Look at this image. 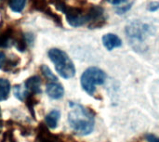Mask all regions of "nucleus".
I'll list each match as a JSON object with an SVG mask.
<instances>
[{
    "mask_svg": "<svg viewBox=\"0 0 159 142\" xmlns=\"http://www.w3.org/2000/svg\"><path fill=\"white\" fill-rule=\"evenodd\" d=\"M10 92V83L8 80L0 78V101L6 100Z\"/></svg>",
    "mask_w": 159,
    "mask_h": 142,
    "instance_id": "nucleus-11",
    "label": "nucleus"
},
{
    "mask_svg": "<svg viewBox=\"0 0 159 142\" xmlns=\"http://www.w3.org/2000/svg\"><path fill=\"white\" fill-rule=\"evenodd\" d=\"M145 140L147 142H159V138H157L155 135L152 134H148L145 136Z\"/></svg>",
    "mask_w": 159,
    "mask_h": 142,
    "instance_id": "nucleus-18",
    "label": "nucleus"
},
{
    "mask_svg": "<svg viewBox=\"0 0 159 142\" xmlns=\"http://www.w3.org/2000/svg\"><path fill=\"white\" fill-rule=\"evenodd\" d=\"M126 33L131 46L135 49H140L146 42V39L152 34V28L147 23L134 20L128 24Z\"/></svg>",
    "mask_w": 159,
    "mask_h": 142,
    "instance_id": "nucleus-2",
    "label": "nucleus"
},
{
    "mask_svg": "<svg viewBox=\"0 0 159 142\" xmlns=\"http://www.w3.org/2000/svg\"><path fill=\"white\" fill-rule=\"evenodd\" d=\"M102 44L107 50L111 51L114 48L121 47L122 41L116 34L107 33V34L103 35V37H102Z\"/></svg>",
    "mask_w": 159,
    "mask_h": 142,
    "instance_id": "nucleus-8",
    "label": "nucleus"
},
{
    "mask_svg": "<svg viewBox=\"0 0 159 142\" xmlns=\"http://www.w3.org/2000/svg\"><path fill=\"white\" fill-rule=\"evenodd\" d=\"M46 92L49 98L53 100H59L63 97L64 89L63 87L58 82H50L47 85Z\"/></svg>",
    "mask_w": 159,
    "mask_h": 142,
    "instance_id": "nucleus-6",
    "label": "nucleus"
},
{
    "mask_svg": "<svg viewBox=\"0 0 159 142\" xmlns=\"http://www.w3.org/2000/svg\"><path fill=\"white\" fill-rule=\"evenodd\" d=\"M34 142H64V140L59 136L51 133L45 124H40L36 130Z\"/></svg>",
    "mask_w": 159,
    "mask_h": 142,
    "instance_id": "nucleus-5",
    "label": "nucleus"
},
{
    "mask_svg": "<svg viewBox=\"0 0 159 142\" xmlns=\"http://www.w3.org/2000/svg\"><path fill=\"white\" fill-rule=\"evenodd\" d=\"M60 116H61V113L59 111L57 110L51 111L45 117V123H46L45 125L50 129L56 128L58 126V122L60 120Z\"/></svg>",
    "mask_w": 159,
    "mask_h": 142,
    "instance_id": "nucleus-10",
    "label": "nucleus"
},
{
    "mask_svg": "<svg viewBox=\"0 0 159 142\" xmlns=\"http://www.w3.org/2000/svg\"><path fill=\"white\" fill-rule=\"evenodd\" d=\"M28 94H29V92H28V90L26 89L25 87H22V86H20V85L14 87V95L18 100H25Z\"/></svg>",
    "mask_w": 159,
    "mask_h": 142,
    "instance_id": "nucleus-13",
    "label": "nucleus"
},
{
    "mask_svg": "<svg viewBox=\"0 0 159 142\" xmlns=\"http://www.w3.org/2000/svg\"><path fill=\"white\" fill-rule=\"evenodd\" d=\"M27 0H9V7L14 12H21Z\"/></svg>",
    "mask_w": 159,
    "mask_h": 142,
    "instance_id": "nucleus-14",
    "label": "nucleus"
},
{
    "mask_svg": "<svg viewBox=\"0 0 159 142\" xmlns=\"http://www.w3.org/2000/svg\"><path fill=\"white\" fill-rule=\"evenodd\" d=\"M6 60H7L6 55L2 51H0V68H3L4 67L5 62H6Z\"/></svg>",
    "mask_w": 159,
    "mask_h": 142,
    "instance_id": "nucleus-20",
    "label": "nucleus"
},
{
    "mask_svg": "<svg viewBox=\"0 0 159 142\" xmlns=\"http://www.w3.org/2000/svg\"><path fill=\"white\" fill-rule=\"evenodd\" d=\"M24 87L28 90L29 93L37 95L41 93V79L39 76L34 75L30 78H28L25 81Z\"/></svg>",
    "mask_w": 159,
    "mask_h": 142,
    "instance_id": "nucleus-9",
    "label": "nucleus"
},
{
    "mask_svg": "<svg viewBox=\"0 0 159 142\" xmlns=\"http://www.w3.org/2000/svg\"><path fill=\"white\" fill-rule=\"evenodd\" d=\"M159 8V3L158 2H152L149 6H148V9L150 11H156L157 9Z\"/></svg>",
    "mask_w": 159,
    "mask_h": 142,
    "instance_id": "nucleus-19",
    "label": "nucleus"
},
{
    "mask_svg": "<svg viewBox=\"0 0 159 142\" xmlns=\"http://www.w3.org/2000/svg\"><path fill=\"white\" fill-rule=\"evenodd\" d=\"M106 80L105 73L97 67L87 69L81 76V86L83 89L90 96H93L96 91V87L104 84Z\"/></svg>",
    "mask_w": 159,
    "mask_h": 142,
    "instance_id": "nucleus-4",
    "label": "nucleus"
},
{
    "mask_svg": "<svg viewBox=\"0 0 159 142\" xmlns=\"http://www.w3.org/2000/svg\"><path fill=\"white\" fill-rule=\"evenodd\" d=\"M68 122L71 128L80 136H87L94 129L95 118L91 111L75 102L69 103Z\"/></svg>",
    "mask_w": 159,
    "mask_h": 142,
    "instance_id": "nucleus-1",
    "label": "nucleus"
},
{
    "mask_svg": "<svg viewBox=\"0 0 159 142\" xmlns=\"http://www.w3.org/2000/svg\"><path fill=\"white\" fill-rule=\"evenodd\" d=\"M110 4H113V5H120L124 2H126L127 0H107Z\"/></svg>",
    "mask_w": 159,
    "mask_h": 142,
    "instance_id": "nucleus-21",
    "label": "nucleus"
},
{
    "mask_svg": "<svg viewBox=\"0 0 159 142\" xmlns=\"http://www.w3.org/2000/svg\"><path fill=\"white\" fill-rule=\"evenodd\" d=\"M0 142H17L16 141V139L13 135V132L11 130H7L4 133L2 139H1V141Z\"/></svg>",
    "mask_w": 159,
    "mask_h": 142,
    "instance_id": "nucleus-17",
    "label": "nucleus"
},
{
    "mask_svg": "<svg viewBox=\"0 0 159 142\" xmlns=\"http://www.w3.org/2000/svg\"><path fill=\"white\" fill-rule=\"evenodd\" d=\"M15 30L13 27H7L0 31V47H8L13 45V37L15 34Z\"/></svg>",
    "mask_w": 159,
    "mask_h": 142,
    "instance_id": "nucleus-7",
    "label": "nucleus"
},
{
    "mask_svg": "<svg viewBox=\"0 0 159 142\" xmlns=\"http://www.w3.org/2000/svg\"><path fill=\"white\" fill-rule=\"evenodd\" d=\"M48 57L54 63L57 73L63 78L69 79L75 76V68L69 56L59 48H51L48 51Z\"/></svg>",
    "mask_w": 159,
    "mask_h": 142,
    "instance_id": "nucleus-3",
    "label": "nucleus"
},
{
    "mask_svg": "<svg viewBox=\"0 0 159 142\" xmlns=\"http://www.w3.org/2000/svg\"><path fill=\"white\" fill-rule=\"evenodd\" d=\"M19 61H20V60L18 59V57H16V56H14V57H12V58H8V59H7L6 60V62H5V65H4V67H3V69H4V71H11V70H13L14 69V67H16L17 66V64L19 63Z\"/></svg>",
    "mask_w": 159,
    "mask_h": 142,
    "instance_id": "nucleus-16",
    "label": "nucleus"
},
{
    "mask_svg": "<svg viewBox=\"0 0 159 142\" xmlns=\"http://www.w3.org/2000/svg\"><path fill=\"white\" fill-rule=\"evenodd\" d=\"M40 70H41V72H42L44 77H45L48 81H49V83H50V82H58L57 77L53 74V73L50 71V69H49L47 65H45V64L42 65V66L40 67Z\"/></svg>",
    "mask_w": 159,
    "mask_h": 142,
    "instance_id": "nucleus-15",
    "label": "nucleus"
},
{
    "mask_svg": "<svg viewBox=\"0 0 159 142\" xmlns=\"http://www.w3.org/2000/svg\"><path fill=\"white\" fill-rule=\"evenodd\" d=\"M29 1H30L31 7L37 11H41L45 13L47 9L48 8L47 0H29Z\"/></svg>",
    "mask_w": 159,
    "mask_h": 142,
    "instance_id": "nucleus-12",
    "label": "nucleus"
}]
</instances>
